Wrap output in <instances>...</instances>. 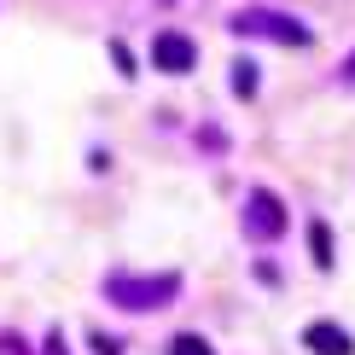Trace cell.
Wrapping results in <instances>:
<instances>
[{"mask_svg":"<svg viewBox=\"0 0 355 355\" xmlns=\"http://www.w3.org/2000/svg\"><path fill=\"white\" fill-rule=\"evenodd\" d=\"M175 291H181V274H111V279H105V297H111L116 309H135V315L164 309Z\"/></svg>","mask_w":355,"mask_h":355,"instance_id":"cell-1","label":"cell"},{"mask_svg":"<svg viewBox=\"0 0 355 355\" xmlns=\"http://www.w3.org/2000/svg\"><path fill=\"white\" fill-rule=\"evenodd\" d=\"M233 35H268V41H279V47H309V41H315L303 18H291V12H268V6L239 12V18H233Z\"/></svg>","mask_w":355,"mask_h":355,"instance_id":"cell-2","label":"cell"},{"mask_svg":"<svg viewBox=\"0 0 355 355\" xmlns=\"http://www.w3.org/2000/svg\"><path fill=\"white\" fill-rule=\"evenodd\" d=\"M245 233L250 239H279V233H286V204L274 198V192H250L245 198Z\"/></svg>","mask_w":355,"mask_h":355,"instance_id":"cell-3","label":"cell"},{"mask_svg":"<svg viewBox=\"0 0 355 355\" xmlns=\"http://www.w3.org/2000/svg\"><path fill=\"white\" fill-rule=\"evenodd\" d=\"M152 64L164 70V76H187V70L198 64V47H192L187 35H175V29H164V35L152 41Z\"/></svg>","mask_w":355,"mask_h":355,"instance_id":"cell-4","label":"cell"},{"mask_svg":"<svg viewBox=\"0 0 355 355\" xmlns=\"http://www.w3.org/2000/svg\"><path fill=\"white\" fill-rule=\"evenodd\" d=\"M303 344L315 355H355V338L344 327H332V320H315V327H303Z\"/></svg>","mask_w":355,"mask_h":355,"instance_id":"cell-5","label":"cell"},{"mask_svg":"<svg viewBox=\"0 0 355 355\" xmlns=\"http://www.w3.org/2000/svg\"><path fill=\"white\" fill-rule=\"evenodd\" d=\"M309 250H315V268H332V233H327V221L309 227Z\"/></svg>","mask_w":355,"mask_h":355,"instance_id":"cell-6","label":"cell"},{"mask_svg":"<svg viewBox=\"0 0 355 355\" xmlns=\"http://www.w3.org/2000/svg\"><path fill=\"white\" fill-rule=\"evenodd\" d=\"M169 355H216V349L204 344L198 332H175V338H169Z\"/></svg>","mask_w":355,"mask_h":355,"instance_id":"cell-7","label":"cell"},{"mask_svg":"<svg viewBox=\"0 0 355 355\" xmlns=\"http://www.w3.org/2000/svg\"><path fill=\"white\" fill-rule=\"evenodd\" d=\"M233 94H239V99L257 94V64H250V58H239V64H233Z\"/></svg>","mask_w":355,"mask_h":355,"instance_id":"cell-8","label":"cell"},{"mask_svg":"<svg viewBox=\"0 0 355 355\" xmlns=\"http://www.w3.org/2000/svg\"><path fill=\"white\" fill-rule=\"evenodd\" d=\"M94 349H99V355H123V344H116V338H105V332L94 338Z\"/></svg>","mask_w":355,"mask_h":355,"instance_id":"cell-9","label":"cell"},{"mask_svg":"<svg viewBox=\"0 0 355 355\" xmlns=\"http://www.w3.org/2000/svg\"><path fill=\"white\" fill-rule=\"evenodd\" d=\"M338 76H344V82H355V53L344 58V70H338Z\"/></svg>","mask_w":355,"mask_h":355,"instance_id":"cell-10","label":"cell"}]
</instances>
